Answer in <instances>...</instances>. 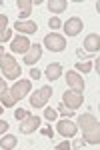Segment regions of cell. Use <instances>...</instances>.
<instances>
[{
  "label": "cell",
  "mask_w": 100,
  "mask_h": 150,
  "mask_svg": "<svg viewBox=\"0 0 100 150\" xmlns=\"http://www.w3.org/2000/svg\"><path fill=\"white\" fill-rule=\"evenodd\" d=\"M0 68L4 72V76L6 78H10V80H16L18 76H20V64L16 62V58L12 56V54H6L4 52V56L0 58Z\"/></svg>",
  "instance_id": "6da1fadb"
},
{
  "label": "cell",
  "mask_w": 100,
  "mask_h": 150,
  "mask_svg": "<svg viewBox=\"0 0 100 150\" xmlns=\"http://www.w3.org/2000/svg\"><path fill=\"white\" fill-rule=\"evenodd\" d=\"M44 46L50 50V52H62L66 48V38L60 36L58 32H50V34L44 36Z\"/></svg>",
  "instance_id": "7a4b0ae2"
},
{
  "label": "cell",
  "mask_w": 100,
  "mask_h": 150,
  "mask_svg": "<svg viewBox=\"0 0 100 150\" xmlns=\"http://www.w3.org/2000/svg\"><path fill=\"white\" fill-rule=\"evenodd\" d=\"M50 96H52V86H42L40 90L32 92V96H30V104H32L34 108H44V104L48 102Z\"/></svg>",
  "instance_id": "3957f363"
},
{
  "label": "cell",
  "mask_w": 100,
  "mask_h": 150,
  "mask_svg": "<svg viewBox=\"0 0 100 150\" xmlns=\"http://www.w3.org/2000/svg\"><path fill=\"white\" fill-rule=\"evenodd\" d=\"M84 102V98H82V94L74 92V90H66V92L62 94V106L64 108H68V110H76V108H80V104Z\"/></svg>",
  "instance_id": "277c9868"
},
{
  "label": "cell",
  "mask_w": 100,
  "mask_h": 150,
  "mask_svg": "<svg viewBox=\"0 0 100 150\" xmlns=\"http://www.w3.org/2000/svg\"><path fill=\"white\" fill-rule=\"evenodd\" d=\"M30 88H32L30 80H18V82H16V84L10 88V94H12V98H14V102L22 100L24 96L30 92Z\"/></svg>",
  "instance_id": "5b68a950"
},
{
  "label": "cell",
  "mask_w": 100,
  "mask_h": 150,
  "mask_svg": "<svg viewBox=\"0 0 100 150\" xmlns=\"http://www.w3.org/2000/svg\"><path fill=\"white\" fill-rule=\"evenodd\" d=\"M66 82H68V90H74V92L82 94V90H84V80L80 78V74L78 72H74V70H70V72H66Z\"/></svg>",
  "instance_id": "8992f818"
},
{
  "label": "cell",
  "mask_w": 100,
  "mask_h": 150,
  "mask_svg": "<svg viewBox=\"0 0 100 150\" xmlns=\"http://www.w3.org/2000/svg\"><path fill=\"white\" fill-rule=\"evenodd\" d=\"M56 130H58V134H62L64 138H72V136H76L78 126L74 122H70V120H60V122L56 124Z\"/></svg>",
  "instance_id": "52a82bcc"
},
{
  "label": "cell",
  "mask_w": 100,
  "mask_h": 150,
  "mask_svg": "<svg viewBox=\"0 0 100 150\" xmlns=\"http://www.w3.org/2000/svg\"><path fill=\"white\" fill-rule=\"evenodd\" d=\"M10 50L16 52V54H26V52L30 50V40H28L26 36H16L10 42Z\"/></svg>",
  "instance_id": "ba28073f"
},
{
  "label": "cell",
  "mask_w": 100,
  "mask_h": 150,
  "mask_svg": "<svg viewBox=\"0 0 100 150\" xmlns=\"http://www.w3.org/2000/svg\"><path fill=\"white\" fill-rule=\"evenodd\" d=\"M82 28H84V22H82L78 16H72L68 22H64V34L66 36H76V34H80Z\"/></svg>",
  "instance_id": "9c48e42d"
},
{
  "label": "cell",
  "mask_w": 100,
  "mask_h": 150,
  "mask_svg": "<svg viewBox=\"0 0 100 150\" xmlns=\"http://www.w3.org/2000/svg\"><path fill=\"white\" fill-rule=\"evenodd\" d=\"M36 128H40V118L30 114L26 120H22V124H20V132H22V134H30V132H34Z\"/></svg>",
  "instance_id": "30bf717a"
},
{
  "label": "cell",
  "mask_w": 100,
  "mask_h": 150,
  "mask_svg": "<svg viewBox=\"0 0 100 150\" xmlns=\"http://www.w3.org/2000/svg\"><path fill=\"white\" fill-rule=\"evenodd\" d=\"M76 126H80L82 132H86V130H90V128L98 126V118H96V116H92L90 112H88V114H82L80 118H78V124H76Z\"/></svg>",
  "instance_id": "8fae6325"
},
{
  "label": "cell",
  "mask_w": 100,
  "mask_h": 150,
  "mask_svg": "<svg viewBox=\"0 0 100 150\" xmlns=\"http://www.w3.org/2000/svg\"><path fill=\"white\" fill-rule=\"evenodd\" d=\"M40 54H42V46H40V44H32L30 50L24 54V62H26L28 66H32V64H36V62L40 60Z\"/></svg>",
  "instance_id": "7c38bea8"
},
{
  "label": "cell",
  "mask_w": 100,
  "mask_h": 150,
  "mask_svg": "<svg viewBox=\"0 0 100 150\" xmlns=\"http://www.w3.org/2000/svg\"><path fill=\"white\" fill-rule=\"evenodd\" d=\"M44 74H46V78H48L50 82H54V80H58V78L62 76V66H60L58 62H52V64L46 66Z\"/></svg>",
  "instance_id": "4fadbf2b"
},
{
  "label": "cell",
  "mask_w": 100,
  "mask_h": 150,
  "mask_svg": "<svg viewBox=\"0 0 100 150\" xmlns=\"http://www.w3.org/2000/svg\"><path fill=\"white\" fill-rule=\"evenodd\" d=\"M84 48L88 52H98L100 50V36L98 34H88L84 38Z\"/></svg>",
  "instance_id": "5bb4252c"
},
{
  "label": "cell",
  "mask_w": 100,
  "mask_h": 150,
  "mask_svg": "<svg viewBox=\"0 0 100 150\" xmlns=\"http://www.w3.org/2000/svg\"><path fill=\"white\" fill-rule=\"evenodd\" d=\"M84 142H88V144H98L100 142V124L94 128H90V130H86L84 132Z\"/></svg>",
  "instance_id": "9a60e30c"
},
{
  "label": "cell",
  "mask_w": 100,
  "mask_h": 150,
  "mask_svg": "<svg viewBox=\"0 0 100 150\" xmlns=\"http://www.w3.org/2000/svg\"><path fill=\"white\" fill-rule=\"evenodd\" d=\"M16 30L24 32V34H34L38 30V26H36V22H30V20H20V22H16Z\"/></svg>",
  "instance_id": "2e32d148"
},
{
  "label": "cell",
  "mask_w": 100,
  "mask_h": 150,
  "mask_svg": "<svg viewBox=\"0 0 100 150\" xmlns=\"http://www.w3.org/2000/svg\"><path fill=\"white\" fill-rule=\"evenodd\" d=\"M32 0H16V6H20V18L26 20L30 16V10H32Z\"/></svg>",
  "instance_id": "e0dca14e"
},
{
  "label": "cell",
  "mask_w": 100,
  "mask_h": 150,
  "mask_svg": "<svg viewBox=\"0 0 100 150\" xmlns=\"http://www.w3.org/2000/svg\"><path fill=\"white\" fill-rule=\"evenodd\" d=\"M66 0H48V10L58 14V12H64L66 10Z\"/></svg>",
  "instance_id": "ac0fdd59"
},
{
  "label": "cell",
  "mask_w": 100,
  "mask_h": 150,
  "mask_svg": "<svg viewBox=\"0 0 100 150\" xmlns=\"http://www.w3.org/2000/svg\"><path fill=\"white\" fill-rule=\"evenodd\" d=\"M0 146H2V150H12V148H16V136H12V134L2 136V138H0Z\"/></svg>",
  "instance_id": "d6986e66"
},
{
  "label": "cell",
  "mask_w": 100,
  "mask_h": 150,
  "mask_svg": "<svg viewBox=\"0 0 100 150\" xmlns=\"http://www.w3.org/2000/svg\"><path fill=\"white\" fill-rule=\"evenodd\" d=\"M0 102H2V106H4V108H12V106H14V98H12V94H10V90H8V88L0 94Z\"/></svg>",
  "instance_id": "ffe728a7"
},
{
  "label": "cell",
  "mask_w": 100,
  "mask_h": 150,
  "mask_svg": "<svg viewBox=\"0 0 100 150\" xmlns=\"http://www.w3.org/2000/svg\"><path fill=\"white\" fill-rule=\"evenodd\" d=\"M92 68H94L92 62H78V64H76V70L84 72V74H86V72H92Z\"/></svg>",
  "instance_id": "44dd1931"
},
{
  "label": "cell",
  "mask_w": 100,
  "mask_h": 150,
  "mask_svg": "<svg viewBox=\"0 0 100 150\" xmlns=\"http://www.w3.org/2000/svg\"><path fill=\"white\" fill-rule=\"evenodd\" d=\"M28 116H30V112H28V110H24V108H18V110H16V114H14V118H18V120H26Z\"/></svg>",
  "instance_id": "7402d4cb"
},
{
  "label": "cell",
  "mask_w": 100,
  "mask_h": 150,
  "mask_svg": "<svg viewBox=\"0 0 100 150\" xmlns=\"http://www.w3.org/2000/svg\"><path fill=\"white\" fill-rule=\"evenodd\" d=\"M44 118L50 122V120H56V110L54 108H44Z\"/></svg>",
  "instance_id": "603a6c76"
},
{
  "label": "cell",
  "mask_w": 100,
  "mask_h": 150,
  "mask_svg": "<svg viewBox=\"0 0 100 150\" xmlns=\"http://www.w3.org/2000/svg\"><path fill=\"white\" fill-rule=\"evenodd\" d=\"M10 38H12V32L8 28H6L4 32H0V42H6V40H10Z\"/></svg>",
  "instance_id": "cb8c5ba5"
},
{
  "label": "cell",
  "mask_w": 100,
  "mask_h": 150,
  "mask_svg": "<svg viewBox=\"0 0 100 150\" xmlns=\"http://www.w3.org/2000/svg\"><path fill=\"white\" fill-rule=\"evenodd\" d=\"M6 22H8L6 14H0V32H4V30H6Z\"/></svg>",
  "instance_id": "d4e9b609"
},
{
  "label": "cell",
  "mask_w": 100,
  "mask_h": 150,
  "mask_svg": "<svg viewBox=\"0 0 100 150\" xmlns=\"http://www.w3.org/2000/svg\"><path fill=\"white\" fill-rule=\"evenodd\" d=\"M48 24H50V28H60V26H62V22H60V20H58V18H50V20H48Z\"/></svg>",
  "instance_id": "484cf974"
},
{
  "label": "cell",
  "mask_w": 100,
  "mask_h": 150,
  "mask_svg": "<svg viewBox=\"0 0 100 150\" xmlns=\"http://www.w3.org/2000/svg\"><path fill=\"white\" fill-rule=\"evenodd\" d=\"M42 134H44L46 138H52V136H54V132H52V128H50V126L42 128Z\"/></svg>",
  "instance_id": "4316f807"
},
{
  "label": "cell",
  "mask_w": 100,
  "mask_h": 150,
  "mask_svg": "<svg viewBox=\"0 0 100 150\" xmlns=\"http://www.w3.org/2000/svg\"><path fill=\"white\" fill-rule=\"evenodd\" d=\"M40 76H42V72H40V70H30V78H32V80H38V78H40Z\"/></svg>",
  "instance_id": "83f0119b"
},
{
  "label": "cell",
  "mask_w": 100,
  "mask_h": 150,
  "mask_svg": "<svg viewBox=\"0 0 100 150\" xmlns=\"http://www.w3.org/2000/svg\"><path fill=\"white\" fill-rule=\"evenodd\" d=\"M60 112H62L64 116H68V118H72V116H74V112H72V110H68V108H64L62 104H60Z\"/></svg>",
  "instance_id": "f1b7e54d"
},
{
  "label": "cell",
  "mask_w": 100,
  "mask_h": 150,
  "mask_svg": "<svg viewBox=\"0 0 100 150\" xmlns=\"http://www.w3.org/2000/svg\"><path fill=\"white\" fill-rule=\"evenodd\" d=\"M56 150H70V142H66V140H64V142H60V144L56 146Z\"/></svg>",
  "instance_id": "f546056e"
},
{
  "label": "cell",
  "mask_w": 100,
  "mask_h": 150,
  "mask_svg": "<svg viewBox=\"0 0 100 150\" xmlns=\"http://www.w3.org/2000/svg\"><path fill=\"white\" fill-rule=\"evenodd\" d=\"M6 130H8V122L6 120H0V134H4Z\"/></svg>",
  "instance_id": "4dcf8cb0"
},
{
  "label": "cell",
  "mask_w": 100,
  "mask_h": 150,
  "mask_svg": "<svg viewBox=\"0 0 100 150\" xmlns=\"http://www.w3.org/2000/svg\"><path fill=\"white\" fill-rule=\"evenodd\" d=\"M82 144H84V140H74V142H72V146H74V148H80Z\"/></svg>",
  "instance_id": "1f68e13d"
},
{
  "label": "cell",
  "mask_w": 100,
  "mask_h": 150,
  "mask_svg": "<svg viewBox=\"0 0 100 150\" xmlns=\"http://www.w3.org/2000/svg\"><path fill=\"white\" fill-rule=\"evenodd\" d=\"M4 90H6V82H4L2 78H0V94L4 92Z\"/></svg>",
  "instance_id": "d6a6232c"
},
{
  "label": "cell",
  "mask_w": 100,
  "mask_h": 150,
  "mask_svg": "<svg viewBox=\"0 0 100 150\" xmlns=\"http://www.w3.org/2000/svg\"><path fill=\"white\" fill-rule=\"evenodd\" d=\"M2 56H4V48L0 46V58H2Z\"/></svg>",
  "instance_id": "836d02e7"
},
{
  "label": "cell",
  "mask_w": 100,
  "mask_h": 150,
  "mask_svg": "<svg viewBox=\"0 0 100 150\" xmlns=\"http://www.w3.org/2000/svg\"><path fill=\"white\" fill-rule=\"evenodd\" d=\"M2 112H4V106H0V116H2Z\"/></svg>",
  "instance_id": "e575fe53"
}]
</instances>
